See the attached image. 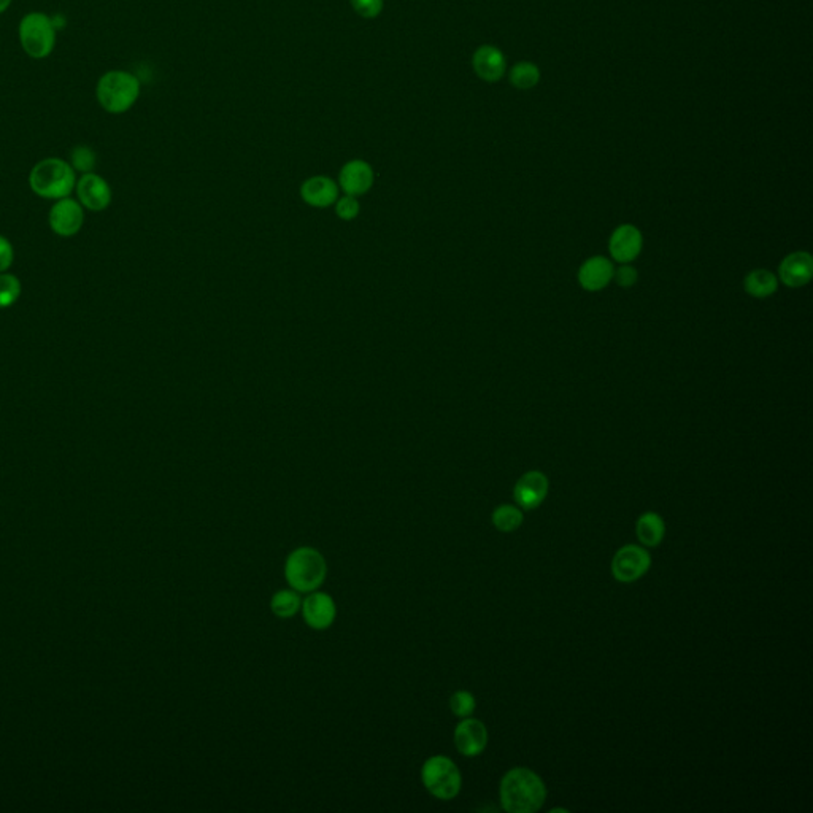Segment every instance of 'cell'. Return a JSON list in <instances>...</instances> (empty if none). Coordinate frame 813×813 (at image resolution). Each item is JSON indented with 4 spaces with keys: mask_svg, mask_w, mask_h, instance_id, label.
Instances as JSON below:
<instances>
[{
    "mask_svg": "<svg viewBox=\"0 0 813 813\" xmlns=\"http://www.w3.org/2000/svg\"><path fill=\"white\" fill-rule=\"evenodd\" d=\"M547 798L542 778L526 767L507 772L500 782V802L508 813H534Z\"/></svg>",
    "mask_w": 813,
    "mask_h": 813,
    "instance_id": "obj_1",
    "label": "cell"
},
{
    "mask_svg": "<svg viewBox=\"0 0 813 813\" xmlns=\"http://www.w3.org/2000/svg\"><path fill=\"white\" fill-rule=\"evenodd\" d=\"M77 172L61 157H45L29 172V188L37 197L59 200L71 197L77 186Z\"/></svg>",
    "mask_w": 813,
    "mask_h": 813,
    "instance_id": "obj_2",
    "label": "cell"
},
{
    "mask_svg": "<svg viewBox=\"0 0 813 813\" xmlns=\"http://www.w3.org/2000/svg\"><path fill=\"white\" fill-rule=\"evenodd\" d=\"M328 577V563L322 551L314 547L293 549L285 561L288 585L300 594L316 591Z\"/></svg>",
    "mask_w": 813,
    "mask_h": 813,
    "instance_id": "obj_3",
    "label": "cell"
},
{
    "mask_svg": "<svg viewBox=\"0 0 813 813\" xmlns=\"http://www.w3.org/2000/svg\"><path fill=\"white\" fill-rule=\"evenodd\" d=\"M142 93L140 80L128 71H108L96 86L100 107L110 114H122L134 107Z\"/></svg>",
    "mask_w": 813,
    "mask_h": 813,
    "instance_id": "obj_4",
    "label": "cell"
},
{
    "mask_svg": "<svg viewBox=\"0 0 813 813\" xmlns=\"http://www.w3.org/2000/svg\"><path fill=\"white\" fill-rule=\"evenodd\" d=\"M18 37L22 50L29 57L46 59L56 46V24L51 16L43 12H30L22 16Z\"/></svg>",
    "mask_w": 813,
    "mask_h": 813,
    "instance_id": "obj_5",
    "label": "cell"
},
{
    "mask_svg": "<svg viewBox=\"0 0 813 813\" xmlns=\"http://www.w3.org/2000/svg\"><path fill=\"white\" fill-rule=\"evenodd\" d=\"M420 775L423 786L437 800H455L463 786V777L457 764L443 755L426 759L421 766Z\"/></svg>",
    "mask_w": 813,
    "mask_h": 813,
    "instance_id": "obj_6",
    "label": "cell"
},
{
    "mask_svg": "<svg viewBox=\"0 0 813 813\" xmlns=\"http://www.w3.org/2000/svg\"><path fill=\"white\" fill-rule=\"evenodd\" d=\"M85 208L81 207L79 200L73 197L54 200L50 214L48 224L51 230L61 239H71L79 236L80 230L85 224Z\"/></svg>",
    "mask_w": 813,
    "mask_h": 813,
    "instance_id": "obj_7",
    "label": "cell"
},
{
    "mask_svg": "<svg viewBox=\"0 0 813 813\" xmlns=\"http://www.w3.org/2000/svg\"><path fill=\"white\" fill-rule=\"evenodd\" d=\"M75 194H77V200L81 204V207L91 214L105 212L113 200L112 186L107 180L100 177L99 173H96V172L83 173L77 180Z\"/></svg>",
    "mask_w": 813,
    "mask_h": 813,
    "instance_id": "obj_8",
    "label": "cell"
},
{
    "mask_svg": "<svg viewBox=\"0 0 813 813\" xmlns=\"http://www.w3.org/2000/svg\"><path fill=\"white\" fill-rule=\"evenodd\" d=\"M302 618L308 628L314 631H326L334 624L337 616L336 600L324 591L308 592L307 598L302 599L300 606Z\"/></svg>",
    "mask_w": 813,
    "mask_h": 813,
    "instance_id": "obj_9",
    "label": "cell"
},
{
    "mask_svg": "<svg viewBox=\"0 0 813 813\" xmlns=\"http://www.w3.org/2000/svg\"><path fill=\"white\" fill-rule=\"evenodd\" d=\"M651 566V557L647 549L635 545H626L616 551L612 561V574L621 583H631L642 577Z\"/></svg>",
    "mask_w": 813,
    "mask_h": 813,
    "instance_id": "obj_10",
    "label": "cell"
},
{
    "mask_svg": "<svg viewBox=\"0 0 813 813\" xmlns=\"http://www.w3.org/2000/svg\"><path fill=\"white\" fill-rule=\"evenodd\" d=\"M642 232L633 224H621L608 240V250L616 263L629 264L642 251Z\"/></svg>",
    "mask_w": 813,
    "mask_h": 813,
    "instance_id": "obj_11",
    "label": "cell"
},
{
    "mask_svg": "<svg viewBox=\"0 0 813 813\" xmlns=\"http://www.w3.org/2000/svg\"><path fill=\"white\" fill-rule=\"evenodd\" d=\"M488 743V729L475 718H463L455 729V745L464 757H478L483 753Z\"/></svg>",
    "mask_w": 813,
    "mask_h": 813,
    "instance_id": "obj_12",
    "label": "cell"
},
{
    "mask_svg": "<svg viewBox=\"0 0 813 813\" xmlns=\"http://www.w3.org/2000/svg\"><path fill=\"white\" fill-rule=\"evenodd\" d=\"M515 500L524 510H534L542 504L549 494V478L542 472L524 474L515 485Z\"/></svg>",
    "mask_w": 813,
    "mask_h": 813,
    "instance_id": "obj_13",
    "label": "cell"
},
{
    "mask_svg": "<svg viewBox=\"0 0 813 813\" xmlns=\"http://www.w3.org/2000/svg\"><path fill=\"white\" fill-rule=\"evenodd\" d=\"M339 185L348 196H363L373 185V171L363 159H353L343 165L339 175Z\"/></svg>",
    "mask_w": 813,
    "mask_h": 813,
    "instance_id": "obj_14",
    "label": "cell"
},
{
    "mask_svg": "<svg viewBox=\"0 0 813 813\" xmlns=\"http://www.w3.org/2000/svg\"><path fill=\"white\" fill-rule=\"evenodd\" d=\"M813 275V259L807 251H796L782 261L778 267V277L782 283L790 288L806 286Z\"/></svg>",
    "mask_w": 813,
    "mask_h": 813,
    "instance_id": "obj_15",
    "label": "cell"
},
{
    "mask_svg": "<svg viewBox=\"0 0 813 813\" xmlns=\"http://www.w3.org/2000/svg\"><path fill=\"white\" fill-rule=\"evenodd\" d=\"M614 264L604 256L586 259L578 271V283L586 291H600L614 280Z\"/></svg>",
    "mask_w": 813,
    "mask_h": 813,
    "instance_id": "obj_16",
    "label": "cell"
},
{
    "mask_svg": "<svg viewBox=\"0 0 813 813\" xmlns=\"http://www.w3.org/2000/svg\"><path fill=\"white\" fill-rule=\"evenodd\" d=\"M300 196L312 207H329L339 199V186L329 177L316 175L306 180L304 185L300 186Z\"/></svg>",
    "mask_w": 813,
    "mask_h": 813,
    "instance_id": "obj_17",
    "label": "cell"
},
{
    "mask_svg": "<svg viewBox=\"0 0 813 813\" xmlns=\"http://www.w3.org/2000/svg\"><path fill=\"white\" fill-rule=\"evenodd\" d=\"M472 67L478 77L485 81H499L506 73V59L491 45L480 46L472 56Z\"/></svg>",
    "mask_w": 813,
    "mask_h": 813,
    "instance_id": "obj_18",
    "label": "cell"
},
{
    "mask_svg": "<svg viewBox=\"0 0 813 813\" xmlns=\"http://www.w3.org/2000/svg\"><path fill=\"white\" fill-rule=\"evenodd\" d=\"M743 288L750 296L757 299L769 298L778 289V280L771 271L766 269H757L747 273L743 280Z\"/></svg>",
    "mask_w": 813,
    "mask_h": 813,
    "instance_id": "obj_19",
    "label": "cell"
},
{
    "mask_svg": "<svg viewBox=\"0 0 813 813\" xmlns=\"http://www.w3.org/2000/svg\"><path fill=\"white\" fill-rule=\"evenodd\" d=\"M637 537L645 547H658L666 534L664 520L655 512L643 514L637 521Z\"/></svg>",
    "mask_w": 813,
    "mask_h": 813,
    "instance_id": "obj_20",
    "label": "cell"
},
{
    "mask_svg": "<svg viewBox=\"0 0 813 813\" xmlns=\"http://www.w3.org/2000/svg\"><path fill=\"white\" fill-rule=\"evenodd\" d=\"M302 606V598L300 592L296 591L293 588L289 590H280L272 596L271 610L272 614L279 616L281 620L293 618L300 612Z\"/></svg>",
    "mask_w": 813,
    "mask_h": 813,
    "instance_id": "obj_21",
    "label": "cell"
},
{
    "mask_svg": "<svg viewBox=\"0 0 813 813\" xmlns=\"http://www.w3.org/2000/svg\"><path fill=\"white\" fill-rule=\"evenodd\" d=\"M21 294V280L10 272L0 273V310L14 306Z\"/></svg>",
    "mask_w": 813,
    "mask_h": 813,
    "instance_id": "obj_22",
    "label": "cell"
},
{
    "mask_svg": "<svg viewBox=\"0 0 813 813\" xmlns=\"http://www.w3.org/2000/svg\"><path fill=\"white\" fill-rule=\"evenodd\" d=\"M492 524L500 532H514L523 523V514L514 506H500L492 512Z\"/></svg>",
    "mask_w": 813,
    "mask_h": 813,
    "instance_id": "obj_23",
    "label": "cell"
},
{
    "mask_svg": "<svg viewBox=\"0 0 813 813\" xmlns=\"http://www.w3.org/2000/svg\"><path fill=\"white\" fill-rule=\"evenodd\" d=\"M541 73L539 69L531 63H520L510 71V81L518 89H531L539 83Z\"/></svg>",
    "mask_w": 813,
    "mask_h": 813,
    "instance_id": "obj_24",
    "label": "cell"
},
{
    "mask_svg": "<svg viewBox=\"0 0 813 813\" xmlns=\"http://www.w3.org/2000/svg\"><path fill=\"white\" fill-rule=\"evenodd\" d=\"M69 163L73 167V171L83 175V173L94 172L96 164H97V156H96V151L91 147L77 145L71 151V161Z\"/></svg>",
    "mask_w": 813,
    "mask_h": 813,
    "instance_id": "obj_25",
    "label": "cell"
},
{
    "mask_svg": "<svg viewBox=\"0 0 813 813\" xmlns=\"http://www.w3.org/2000/svg\"><path fill=\"white\" fill-rule=\"evenodd\" d=\"M475 707H477V702L472 692L461 690V691L453 692L449 698V708L457 718L471 717L475 712Z\"/></svg>",
    "mask_w": 813,
    "mask_h": 813,
    "instance_id": "obj_26",
    "label": "cell"
},
{
    "mask_svg": "<svg viewBox=\"0 0 813 813\" xmlns=\"http://www.w3.org/2000/svg\"><path fill=\"white\" fill-rule=\"evenodd\" d=\"M350 4L353 10L365 20L377 18L385 7V0H350Z\"/></svg>",
    "mask_w": 813,
    "mask_h": 813,
    "instance_id": "obj_27",
    "label": "cell"
},
{
    "mask_svg": "<svg viewBox=\"0 0 813 813\" xmlns=\"http://www.w3.org/2000/svg\"><path fill=\"white\" fill-rule=\"evenodd\" d=\"M336 214L340 220L351 222L359 214V202L355 196L345 194L343 197H339L336 202Z\"/></svg>",
    "mask_w": 813,
    "mask_h": 813,
    "instance_id": "obj_28",
    "label": "cell"
},
{
    "mask_svg": "<svg viewBox=\"0 0 813 813\" xmlns=\"http://www.w3.org/2000/svg\"><path fill=\"white\" fill-rule=\"evenodd\" d=\"M14 263V247L13 243L8 240L7 237L0 234V273L8 272L12 269Z\"/></svg>",
    "mask_w": 813,
    "mask_h": 813,
    "instance_id": "obj_29",
    "label": "cell"
},
{
    "mask_svg": "<svg viewBox=\"0 0 813 813\" xmlns=\"http://www.w3.org/2000/svg\"><path fill=\"white\" fill-rule=\"evenodd\" d=\"M614 279L621 288H631L637 281V271L629 264H623L614 272Z\"/></svg>",
    "mask_w": 813,
    "mask_h": 813,
    "instance_id": "obj_30",
    "label": "cell"
},
{
    "mask_svg": "<svg viewBox=\"0 0 813 813\" xmlns=\"http://www.w3.org/2000/svg\"><path fill=\"white\" fill-rule=\"evenodd\" d=\"M13 0H0V14L5 13L8 8L12 7Z\"/></svg>",
    "mask_w": 813,
    "mask_h": 813,
    "instance_id": "obj_31",
    "label": "cell"
}]
</instances>
